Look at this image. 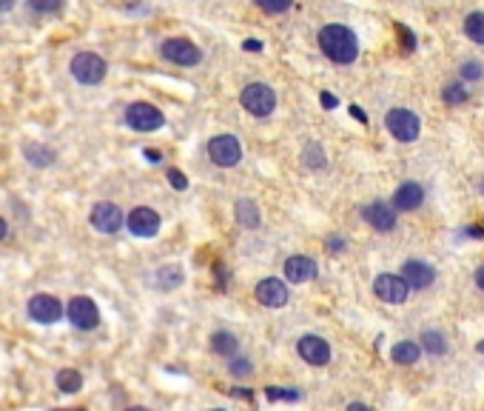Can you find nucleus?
<instances>
[{"label": "nucleus", "instance_id": "f257e3e1", "mask_svg": "<svg viewBox=\"0 0 484 411\" xmlns=\"http://www.w3.org/2000/svg\"><path fill=\"white\" fill-rule=\"evenodd\" d=\"M319 49H322V55L328 60L347 66V63H354L359 58V40H357V34L350 32L347 26L331 23V26H325L319 32Z\"/></svg>", "mask_w": 484, "mask_h": 411}, {"label": "nucleus", "instance_id": "f03ea898", "mask_svg": "<svg viewBox=\"0 0 484 411\" xmlns=\"http://www.w3.org/2000/svg\"><path fill=\"white\" fill-rule=\"evenodd\" d=\"M240 103L254 117H268L277 109V92L268 83H248L240 95Z\"/></svg>", "mask_w": 484, "mask_h": 411}, {"label": "nucleus", "instance_id": "7ed1b4c3", "mask_svg": "<svg viewBox=\"0 0 484 411\" xmlns=\"http://www.w3.org/2000/svg\"><path fill=\"white\" fill-rule=\"evenodd\" d=\"M69 69H71V77L77 80V83H83V86H97V83H103V77L109 72L106 60L100 55H95V52H80L71 60Z\"/></svg>", "mask_w": 484, "mask_h": 411}, {"label": "nucleus", "instance_id": "20e7f679", "mask_svg": "<svg viewBox=\"0 0 484 411\" xmlns=\"http://www.w3.org/2000/svg\"><path fill=\"white\" fill-rule=\"evenodd\" d=\"M385 126L399 143H413L422 132V120L410 109H390L387 117H385Z\"/></svg>", "mask_w": 484, "mask_h": 411}, {"label": "nucleus", "instance_id": "39448f33", "mask_svg": "<svg viewBox=\"0 0 484 411\" xmlns=\"http://www.w3.org/2000/svg\"><path fill=\"white\" fill-rule=\"evenodd\" d=\"M125 123H128V129H134V132H157V129H163L165 117L154 103L137 100L125 109Z\"/></svg>", "mask_w": 484, "mask_h": 411}, {"label": "nucleus", "instance_id": "423d86ee", "mask_svg": "<svg viewBox=\"0 0 484 411\" xmlns=\"http://www.w3.org/2000/svg\"><path fill=\"white\" fill-rule=\"evenodd\" d=\"M208 157H211L214 166L231 169L242 160V146L234 135H216V137L208 140Z\"/></svg>", "mask_w": 484, "mask_h": 411}, {"label": "nucleus", "instance_id": "0eeeda50", "mask_svg": "<svg viewBox=\"0 0 484 411\" xmlns=\"http://www.w3.org/2000/svg\"><path fill=\"white\" fill-rule=\"evenodd\" d=\"M160 55H163V60H168L174 66H197L202 60V52L191 43V40H186V37H171V40H165V43L160 46Z\"/></svg>", "mask_w": 484, "mask_h": 411}, {"label": "nucleus", "instance_id": "6e6552de", "mask_svg": "<svg viewBox=\"0 0 484 411\" xmlns=\"http://www.w3.org/2000/svg\"><path fill=\"white\" fill-rule=\"evenodd\" d=\"M66 314H69L71 325L80 328V332H92V328H97V323H100V311H97L95 300H92V297H85V295L71 297Z\"/></svg>", "mask_w": 484, "mask_h": 411}, {"label": "nucleus", "instance_id": "1a4fd4ad", "mask_svg": "<svg viewBox=\"0 0 484 411\" xmlns=\"http://www.w3.org/2000/svg\"><path fill=\"white\" fill-rule=\"evenodd\" d=\"M89 223H92L100 234H114V231H120V226H123V212H120V206L111 203V200L95 203V209H92V215H89Z\"/></svg>", "mask_w": 484, "mask_h": 411}, {"label": "nucleus", "instance_id": "9d476101", "mask_svg": "<svg viewBox=\"0 0 484 411\" xmlns=\"http://www.w3.org/2000/svg\"><path fill=\"white\" fill-rule=\"evenodd\" d=\"M408 283L399 277V274H379L373 280V295L382 300V303H405L408 300Z\"/></svg>", "mask_w": 484, "mask_h": 411}, {"label": "nucleus", "instance_id": "9b49d317", "mask_svg": "<svg viewBox=\"0 0 484 411\" xmlns=\"http://www.w3.org/2000/svg\"><path fill=\"white\" fill-rule=\"evenodd\" d=\"M29 317L34 323H43V325H52L63 317V303L55 297V295H34L29 300Z\"/></svg>", "mask_w": 484, "mask_h": 411}, {"label": "nucleus", "instance_id": "f8f14e48", "mask_svg": "<svg viewBox=\"0 0 484 411\" xmlns=\"http://www.w3.org/2000/svg\"><path fill=\"white\" fill-rule=\"evenodd\" d=\"M296 351H299V357H302L307 365H328V363H331V346H328L325 337H317V335L299 337Z\"/></svg>", "mask_w": 484, "mask_h": 411}, {"label": "nucleus", "instance_id": "ddd939ff", "mask_svg": "<svg viewBox=\"0 0 484 411\" xmlns=\"http://www.w3.org/2000/svg\"><path fill=\"white\" fill-rule=\"evenodd\" d=\"M256 300L265 306V309H282L285 303H288V285L282 283V280H277V277H265V280H259L256 283Z\"/></svg>", "mask_w": 484, "mask_h": 411}, {"label": "nucleus", "instance_id": "4468645a", "mask_svg": "<svg viewBox=\"0 0 484 411\" xmlns=\"http://www.w3.org/2000/svg\"><path fill=\"white\" fill-rule=\"evenodd\" d=\"M402 280L408 283V289H416V292H424L433 285L436 280V269L424 260H408L402 266Z\"/></svg>", "mask_w": 484, "mask_h": 411}, {"label": "nucleus", "instance_id": "2eb2a0df", "mask_svg": "<svg viewBox=\"0 0 484 411\" xmlns=\"http://www.w3.org/2000/svg\"><path fill=\"white\" fill-rule=\"evenodd\" d=\"M362 217L376 231H393L396 229V209H393V206H387V203H382V200L368 203L362 209Z\"/></svg>", "mask_w": 484, "mask_h": 411}, {"label": "nucleus", "instance_id": "dca6fc26", "mask_svg": "<svg viewBox=\"0 0 484 411\" xmlns=\"http://www.w3.org/2000/svg\"><path fill=\"white\" fill-rule=\"evenodd\" d=\"M125 223H128V231L134 237H154L160 231V215L154 209H146V206L131 212Z\"/></svg>", "mask_w": 484, "mask_h": 411}, {"label": "nucleus", "instance_id": "f3484780", "mask_svg": "<svg viewBox=\"0 0 484 411\" xmlns=\"http://www.w3.org/2000/svg\"><path fill=\"white\" fill-rule=\"evenodd\" d=\"M422 203H424V189L416 180L402 183L399 189H396V194H393V209L396 212H413V209H419Z\"/></svg>", "mask_w": 484, "mask_h": 411}, {"label": "nucleus", "instance_id": "a211bd4d", "mask_svg": "<svg viewBox=\"0 0 484 411\" xmlns=\"http://www.w3.org/2000/svg\"><path fill=\"white\" fill-rule=\"evenodd\" d=\"M285 277L291 283H307V280L317 277V263L305 255H293L285 260Z\"/></svg>", "mask_w": 484, "mask_h": 411}, {"label": "nucleus", "instance_id": "6ab92c4d", "mask_svg": "<svg viewBox=\"0 0 484 411\" xmlns=\"http://www.w3.org/2000/svg\"><path fill=\"white\" fill-rule=\"evenodd\" d=\"M183 280H186V274H183V266H177V263L160 266V269L151 274V285H154V289H160V292H174V289H180Z\"/></svg>", "mask_w": 484, "mask_h": 411}, {"label": "nucleus", "instance_id": "aec40b11", "mask_svg": "<svg viewBox=\"0 0 484 411\" xmlns=\"http://www.w3.org/2000/svg\"><path fill=\"white\" fill-rule=\"evenodd\" d=\"M234 215H237L240 226H245V229H256V226H259V206H256L251 197L237 200V206H234Z\"/></svg>", "mask_w": 484, "mask_h": 411}, {"label": "nucleus", "instance_id": "412c9836", "mask_svg": "<svg viewBox=\"0 0 484 411\" xmlns=\"http://www.w3.org/2000/svg\"><path fill=\"white\" fill-rule=\"evenodd\" d=\"M23 154H26V160L32 163V166H37V169L52 166L55 157H57L49 146H43V143H26V146H23Z\"/></svg>", "mask_w": 484, "mask_h": 411}, {"label": "nucleus", "instance_id": "4be33fe9", "mask_svg": "<svg viewBox=\"0 0 484 411\" xmlns=\"http://www.w3.org/2000/svg\"><path fill=\"white\" fill-rule=\"evenodd\" d=\"M390 357H393V363H399V365H413L422 357V346L413 343V340H402V343L393 346Z\"/></svg>", "mask_w": 484, "mask_h": 411}, {"label": "nucleus", "instance_id": "5701e85b", "mask_svg": "<svg viewBox=\"0 0 484 411\" xmlns=\"http://www.w3.org/2000/svg\"><path fill=\"white\" fill-rule=\"evenodd\" d=\"M211 351L223 354V357H234L237 354V337L231 332H214L211 335Z\"/></svg>", "mask_w": 484, "mask_h": 411}, {"label": "nucleus", "instance_id": "b1692460", "mask_svg": "<svg viewBox=\"0 0 484 411\" xmlns=\"http://www.w3.org/2000/svg\"><path fill=\"white\" fill-rule=\"evenodd\" d=\"M464 34L473 40V43L484 46V12H470L464 18Z\"/></svg>", "mask_w": 484, "mask_h": 411}, {"label": "nucleus", "instance_id": "393cba45", "mask_svg": "<svg viewBox=\"0 0 484 411\" xmlns=\"http://www.w3.org/2000/svg\"><path fill=\"white\" fill-rule=\"evenodd\" d=\"M422 346L427 354H436V357H442L448 351V337L442 332H436V328H430V332L422 335Z\"/></svg>", "mask_w": 484, "mask_h": 411}, {"label": "nucleus", "instance_id": "a878e982", "mask_svg": "<svg viewBox=\"0 0 484 411\" xmlns=\"http://www.w3.org/2000/svg\"><path fill=\"white\" fill-rule=\"evenodd\" d=\"M57 389H60L63 394H74V391H80V389H83V375L74 372V368H63V372L57 375Z\"/></svg>", "mask_w": 484, "mask_h": 411}, {"label": "nucleus", "instance_id": "bb28decb", "mask_svg": "<svg viewBox=\"0 0 484 411\" xmlns=\"http://www.w3.org/2000/svg\"><path fill=\"white\" fill-rule=\"evenodd\" d=\"M302 163H305L307 169H322V166H325V151H322V146H319V143L305 146V151H302Z\"/></svg>", "mask_w": 484, "mask_h": 411}, {"label": "nucleus", "instance_id": "cd10ccee", "mask_svg": "<svg viewBox=\"0 0 484 411\" xmlns=\"http://www.w3.org/2000/svg\"><path fill=\"white\" fill-rule=\"evenodd\" d=\"M442 97H445L448 106H462V103L470 97V92H464L462 83H448V86L442 89Z\"/></svg>", "mask_w": 484, "mask_h": 411}, {"label": "nucleus", "instance_id": "c85d7f7f", "mask_svg": "<svg viewBox=\"0 0 484 411\" xmlns=\"http://www.w3.org/2000/svg\"><path fill=\"white\" fill-rule=\"evenodd\" d=\"M29 9L37 12V15H55L66 6V0H26Z\"/></svg>", "mask_w": 484, "mask_h": 411}, {"label": "nucleus", "instance_id": "c756f323", "mask_svg": "<svg viewBox=\"0 0 484 411\" xmlns=\"http://www.w3.org/2000/svg\"><path fill=\"white\" fill-rule=\"evenodd\" d=\"M265 397L268 400H288V403H293V400H302V391L299 389H285V386H268L265 389Z\"/></svg>", "mask_w": 484, "mask_h": 411}, {"label": "nucleus", "instance_id": "7c9ffc66", "mask_svg": "<svg viewBox=\"0 0 484 411\" xmlns=\"http://www.w3.org/2000/svg\"><path fill=\"white\" fill-rule=\"evenodd\" d=\"M254 4L265 12V15H282L293 6V0H254Z\"/></svg>", "mask_w": 484, "mask_h": 411}, {"label": "nucleus", "instance_id": "2f4dec72", "mask_svg": "<svg viewBox=\"0 0 484 411\" xmlns=\"http://www.w3.org/2000/svg\"><path fill=\"white\" fill-rule=\"evenodd\" d=\"M462 77L470 80V83H476V80L484 77V66H481L478 60H464V63H462Z\"/></svg>", "mask_w": 484, "mask_h": 411}, {"label": "nucleus", "instance_id": "473e14b6", "mask_svg": "<svg viewBox=\"0 0 484 411\" xmlns=\"http://www.w3.org/2000/svg\"><path fill=\"white\" fill-rule=\"evenodd\" d=\"M228 368H231V375H234V377H248V375L254 372V365H251V360H245V357H234Z\"/></svg>", "mask_w": 484, "mask_h": 411}, {"label": "nucleus", "instance_id": "72a5a7b5", "mask_svg": "<svg viewBox=\"0 0 484 411\" xmlns=\"http://www.w3.org/2000/svg\"><path fill=\"white\" fill-rule=\"evenodd\" d=\"M396 32H399V40H402L405 52H413V49H416V34H413L405 23H396Z\"/></svg>", "mask_w": 484, "mask_h": 411}, {"label": "nucleus", "instance_id": "f704fd0d", "mask_svg": "<svg viewBox=\"0 0 484 411\" xmlns=\"http://www.w3.org/2000/svg\"><path fill=\"white\" fill-rule=\"evenodd\" d=\"M168 183L177 189V191H186V189H188V177H186L180 169H168Z\"/></svg>", "mask_w": 484, "mask_h": 411}, {"label": "nucleus", "instance_id": "c9c22d12", "mask_svg": "<svg viewBox=\"0 0 484 411\" xmlns=\"http://www.w3.org/2000/svg\"><path fill=\"white\" fill-rule=\"evenodd\" d=\"M319 103H322L325 109H336V106H339V100H336L331 92H322V95H319Z\"/></svg>", "mask_w": 484, "mask_h": 411}, {"label": "nucleus", "instance_id": "e433bc0d", "mask_svg": "<svg viewBox=\"0 0 484 411\" xmlns=\"http://www.w3.org/2000/svg\"><path fill=\"white\" fill-rule=\"evenodd\" d=\"M328 249L336 252V255L345 252V240H342V237H328Z\"/></svg>", "mask_w": 484, "mask_h": 411}, {"label": "nucleus", "instance_id": "4c0bfd02", "mask_svg": "<svg viewBox=\"0 0 484 411\" xmlns=\"http://www.w3.org/2000/svg\"><path fill=\"white\" fill-rule=\"evenodd\" d=\"M242 49H245V52H262V40H254V37H248L245 43H242Z\"/></svg>", "mask_w": 484, "mask_h": 411}, {"label": "nucleus", "instance_id": "58836bf2", "mask_svg": "<svg viewBox=\"0 0 484 411\" xmlns=\"http://www.w3.org/2000/svg\"><path fill=\"white\" fill-rule=\"evenodd\" d=\"M464 234H467V237H484V226H467Z\"/></svg>", "mask_w": 484, "mask_h": 411}, {"label": "nucleus", "instance_id": "ea45409f", "mask_svg": "<svg viewBox=\"0 0 484 411\" xmlns=\"http://www.w3.org/2000/svg\"><path fill=\"white\" fill-rule=\"evenodd\" d=\"M350 114H354V117H357L359 123H368V114H365V112H362L359 106H350Z\"/></svg>", "mask_w": 484, "mask_h": 411}, {"label": "nucleus", "instance_id": "a19ab883", "mask_svg": "<svg viewBox=\"0 0 484 411\" xmlns=\"http://www.w3.org/2000/svg\"><path fill=\"white\" fill-rule=\"evenodd\" d=\"M473 277H476V285H478V289H481V292H484V266H478V269H476V274H473Z\"/></svg>", "mask_w": 484, "mask_h": 411}, {"label": "nucleus", "instance_id": "79ce46f5", "mask_svg": "<svg viewBox=\"0 0 484 411\" xmlns=\"http://www.w3.org/2000/svg\"><path fill=\"white\" fill-rule=\"evenodd\" d=\"M143 154H146V157H148V160H151V163H160V160H163V154H160V151H157V149H146V151H143Z\"/></svg>", "mask_w": 484, "mask_h": 411}, {"label": "nucleus", "instance_id": "37998d69", "mask_svg": "<svg viewBox=\"0 0 484 411\" xmlns=\"http://www.w3.org/2000/svg\"><path fill=\"white\" fill-rule=\"evenodd\" d=\"M18 6V0H0V12H12Z\"/></svg>", "mask_w": 484, "mask_h": 411}, {"label": "nucleus", "instance_id": "c03bdc74", "mask_svg": "<svg viewBox=\"0 0 484 411\" xmlns=\"http://www.w3.org/2000/svg\"><path fill=\"white\" fill-rule=\"evenodd\" d=\"M347 411H373L371 405H365V403H350L347 405Z\"/></svg>", "mask_w": 484, "mask_h": 411}, {"label": "nucleus", "instance_id": "a18cd8bd", "mask_svg": "<svg viewBox=\"0 0 484 411\" xmlns=\"http://www.w3.org/2000/svg\"><path fill=\"white\" fill-rule=\"evenodd\" d=\"M6 234H9V226H6V220H4V217H0V240H4Z\"/></svg>", "mask_w": 484, "mask_h": 411}, {"label": "nucleus", "instance_id": "49530a36", "mask_svg": "<svg viewBox=\"0 0 484 411\" xmlns=\"http://www.w3.org/2000/svg\"><path fill=\"white\" fill-rule=\"evenodd\" d=\"M128 411H148V408H143V405H134V408H128Z\"/></svg>", "mask_w": 484, "mask_h": 411}, {"label": "nucleus", "instance_id": "de8ad7c7", "mask_svg": "<svg viewBox=\"0 0 484 411\" xmlns=\"http://www.w3.org/2000/svg\"><path fill=\"white\" fill-rule=\"evenodd\" d=\"M478 351H484V340H481V343H478Z\"/></svg>", "mask_w": 484, "mask_h": 411}, {"label": "nucleus", "instance_id": "09e8293b", "mask_svg": "<svg viewBox=\"0 0 484 411\" xmlns=\"http://www.w3.org/2000/svg\"><path fill=\"white\" fill-rule=\"evenodd\" d=\"M211 411H223V408H211Z\"/></svg>", "mask_w": 484, "mask_h": 411}, {"label": "nucleus", "instance_id": "8fccbe9b", "mask_svg": "<svg viewBox=\"0 0 484 411\" xmlns=\"http://www.w3.org/2000/svg\"><path fill=\"white\" fill-rule=\"evenodd\" d=\"M481 191H484V180H481Z\"/></svg>", "mask_w": 484, "mask_h": 411}]
</instances>
